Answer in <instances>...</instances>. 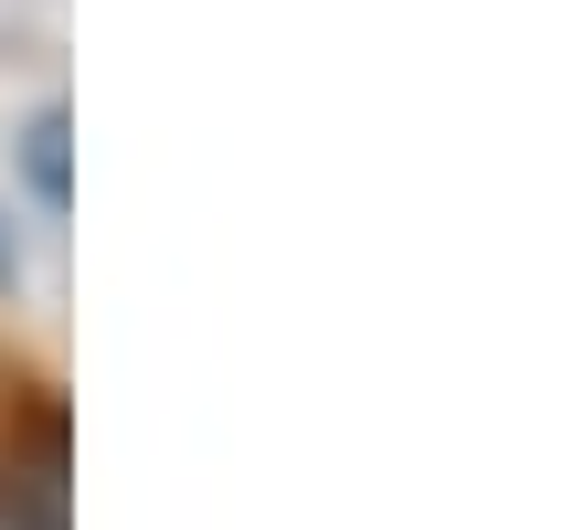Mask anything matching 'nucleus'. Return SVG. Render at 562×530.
Instances as JSON below:
<instances>
[{
	"mask_svg": "<svg viewBox=\"0 0 562 530\" xmlns=\"http://www.w3.org/2000/svg\"><path fill=\"white\" fill-rule=\"evenodd\" d=\"M0 530H64V414H22L0 446Z\"/></svg>",
	"mask_w": 562,
	"mask_h": 530,
	"instance_id": "nucleus-1",
	"label": "nucleus"
},
{
	"mask_svg": "<svg viewBox=\"0 0 562 530\" xmlns=\"http://www.w3.org/2000/svg\"><path fill=\"white\" fill-rule=\"evenodd\" d=\"M22 170H32V191H43V213H64V106H43V117L22 127Z\"/></svg>",
	"mask_w": 562,
	"mask_h": 530,
	"instance_id": "nucleus-2",
	"label": "nucleus"
},
{
	"mask_svg": "<svg viewBox=\"0 0 562 530\" xmlns=\"http://www.w3.org/2000/svg\"><path fill=\"white\" fill-rule=\"evenodd\" d=\"M0 286H11V234H0Z\"/></svg>",
	"mask_w": 562,
	"mask_h": 530,
	"instance_id": "nucleus-3",
	"label": "nucleus"
}]
</instances>
